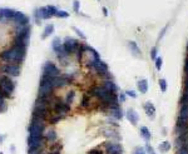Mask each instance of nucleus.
I'll use <instances>...</instances> for the list:
<instances>
[{"label": "nucleus", "mask_w": 188, "mask_h": 154, "mask_svg": "<svg viewBox=\"0 0 188 154\" xmlns=\"http://www.w3.org/2000/svg\"><path fill=\"white\" fill-rule=\"evenodd\" d=\"M25 55H27V48L12 45L9 49H5L0 53V60L8 64L20 65V63L24 61Z\"/></svg>", "instance_id": "nucleus-1"}, {"label": "nucleus", "mask_w": 188, "mask_h": 154, "mask_svg": "<svg viewBox=\"0 0 188 154\" xmlns=\"http://www.w3.org/2000/svg\"><path fill=\"white\" fill-rule=\"evenodd\" d=\"M53 78L54 76H47L42 75L40 82H39V90L38 97L42 98H52L54 95V87H53Z\"/></svg>", "instance_id": "nucleus-2"}, {"label": "nucleus", "mask_w": 188, "mask_h": 154, "mask_svg": "<svg viewBox=\"0 0 188 154\" xmlns=\"http://www.w3.org/2000/svg\"><path fill=\"white\" fill-rule=\"evenodd\" d=\"M15 90V82L12 76L0 74V95L8 99L12 97V94Z\"/></svg>", "instance_id": "nucleus-3"}, {"label": "nucleus", "mask_w": 188, "mask_h": 154, "mask_svg": "<svg viewBox=\"0 0 188 154\" xmlns=\"http://www.w3.org/2000/svg\"><path fill=\"white\" fill-rule=\"evenodd\" d=\"M58 9L54 7V5H48V7H43V8H39L34 12V18H35V22L39 24L40 20H47V19H50L53 17H55Z\"/></svg>", "instance_id": "nucleus-4"}, {"label": "nucleus", "mask_w": 188, "mask_h": 154, "mask_svg": "<svg viewBox=\"0 0 188 154\" xmlns=\"http://www.w3.org/2000/svg\"><path fill=\"white\" fill-rule=\"evenodd\" d=\"M52 113L58 114L60 117H65L70 113V105H68L64 100H62L58 97H53V102H52Z\"/></svg>", "instance_id": "nucleus-5"}, {"label": "nucleus", "mask_w": 188, "mask_h": 154, "mask_svg": "<svg viewBox=\"0 0 188 154\" xmlns=\"http://www.w3.org/2000/svg\"><path fill=\"white\" fill-rule=\"evenodd\" d=\"M45 129H47V122L32 118L28 127V133L30 137H42Z\"/></svg>", "instance_id": "nucleus-6"}, {"label": "nucleus", "mask_w": 188, "mask_h": 154, "mask_svg": "<svg viewBox=\"0 0 188 154\" xmlns=\"http://www.w3.org/2000/svg\"><path fill=\"white\" fill-rule=\"evenodd\" d=\"M74 82V75L73 74H60L58 76H54L53 78V87L54 89H58V88H64L67 85H70L72 83Z\"/></svg>", "instance_id": "nucleus-7"}, {"label": "nucleus", "mask_w": 188, "mask_h": 154, "mask_svg": "<svg viewBox=\"0 0 188 154\" xmlns=\"http://www.w3.org/2000/svg\"><path fill=\"white\" fill-rule=\"evenodd\" d=\"M20 65H17V64H8V63H4L0 65V74L3 75H8V76H12V78H17V76L20 75Z\"/></svg>", "instance_id": "nucleus-8"}, {"label": "nucleus", "mask_w": 188, "mask_h": 154, "mask_svg": "<svg viewBox=\"0 0 188 154\" xmlns=\"http://www.w3.org/2000/svg\"><path fill=\"white\" fill-rule=\"evenodd\" d=\"M90 97H94V98H98L101 102L102 100H104V99H107L111 94H113V93H109L103 85H96V87H93L90 90H89V93H88Z\"/></svg>", "instance_id": "nucleus-9"}, {"label": "nucleus", "mask_w": 188, "mask_h": 154, "mask_svg": "<svg viewBox=\"0 0 188 154\" xmlns=\"http://www.w3.org/2000/svg\"><path fill=\"white\" fill-rule=\"evenodd\" d=\"M60 69L53 63V61H45L43 64L42 68V75H47V76H58L60 75Z\"/></svg>", "instance_id": "nucleus-10"}, {"label": "nucleus", "mask_w": 188, "mask_h": 154, "mask_svg": "<svg viewBox=\"0 0 188 154\" xmlns=\"http://www.w3.org/2000/svg\"><path fill=\"white\" fill-rule=\"evenodd\" d=\"M78 46H79V41L74 38H70V36H67L63 41V48L65 50V53L68 55H72L74 53H77L78 50Z\"/></svg>", "instance_id": "nucleus-11"}, {"label": "nucleus", "mask_w": 188, "mask_h": 154, "mask_svg": "<svg viewBox=\"0 0 188 154\" xmlns=\"http://www.w3.org/2000/svg\"><path fill=\"white\" fill-rule=\"evenodd\" d=\"M43 138H44L47 145H50V144L58 142V133H57V130H55L54 128L50 127V128H47V129L44 130Z\"/></svg>", "instance_id": "nucleus-12"}, {"label": "nucleus", "mask_w": 188, "mask_h": 154, "mask_svg": "<svg viewBox=\"0 0 188 154\" xmlns=\"http://www.w3.org/2000/svg\"><path fill=\"white\" fill-rule=\"evenodd\" d=\"M106 153L107 154H123V147L122 144L117 143V142H108L104 145Z\"/></svg>", "instance_id": "nucleus-13"}, {"label": "nucleus", "mask_w": 188, "mask_h": 154, "mask_svg": "<svg viewBox=\"0 0 188 154\" xmlns=\"http://www.w3.org/2000/svg\"><path fill=\"white\" fill-rule=\"evenodd\" d=\"M12 22L15 24V26H25V25H29V18H28L24 13H22V12H17Z\"/></svg>", "instance_id": "nucleus-14"}, {"label": "nucleus", "mask_w": 188, "mask_h": 154, "mask_svg": "<svg viewBox=\"0 0 188 154\" xmlns=\"http://www.w3.org/2000/svg\"><path fill=\"white\" fill-rule=\"evenodd\" d=\"M30 33H32V28L30 25H25V26H15V35L14 36H19V38H23L25 40L29 41V38H30Z\"/></svg>", "instance_id": "nucleus-15"}, {"label": "nucleus", "mask_w": 188, "mask_h": 154, "mask_svg": "<svg viewBox=\"0 0 188 154\" xmlns=\"http://www.w3.org/2000/svg\"><path fill=\"white\" fill-rule=\"evenodd\" d=\"M92 69L99 75H108L109 74L108 73V65L103 60H96Z\"/></svg>", "instance_id": "nucleus-16"}, {"label": "nucleus", "mask_w": 188, "mask_h": 154, "mask_svg": "<svg viewBox=\"0 0 188 154\" xmlns=\"http://www.w3.org/2000/svg\"><path fill=\"white\" fill-rule=\"evenodd\" d=\"M126 117H127V119L131 122V124H133V125H137L138 122H139V115H138V113H137L134 109H132V108L127 110Z\"/></svg>", "instance_id": "nucleus-17"}, {"label": "nucleus", "mask_w": 188, "mask_h": 154, "mask_svg": "<svg viewBox=\"0 0 188 154\" xmlns=\"http://www.w3.org/2000/svg\"><path fill=\"white\" fill-rule=\"evenodd\" d=\"M52 49H53V51H54L55 54H59L60 51L64 50V48H63V41H62L60 38H54V39H53V41H52Z\"/></svg>", "instance_id": "nucleus-18"}, {"label": "nucleus", "mask_w": 188, "mask_h": 154, "mask_svg": "<svg viewBox=\"0 0 188 154\" xmlns=\"http://www.w3.org/2000/svg\"><path fill=\"white\" fill-rule=\"evenodd\" d=\"M109 93H117V90H118V87H117V84L112 80V79H106L104 82H103V84H102Z\"/></svg>", "instance_id": "nucleus-19"}, {"label": "nucleus", "mask_w": 188, "mask_h": 154, "mask_svg": "<svg viewBox=\"0 0 188 154\" xmlns=\"http://www.w3.org/2000/svg\"><path fill=\"white\" fill-rule=\"evenodd\" d=\"M128 46H129L132 54L136 58H142V50L139 49V46H138V44L136 41H128Z\"/></svg>", "instance_id": "nucleus-20"}, {"label": "nucleus", "mask_w": 188, "mask_h": 154, "mask_svg": "<svg viewBox=\"0 0 188 154\" xmlns=\"http://www.w3.org/2000/svg\"><path fill=\"white\" fill-rule=\"evenodd\" d=\"M144 110H146L148 118H151L152 120L156 118V108H154V105H153L151 102H147V103L144 104Z\"/></svg>", "instance_id": "nucleus-21"}, {"label": "nucleus", "mask_w": 188, "mask_h": 154, "mask_svg": "<svg viewBox=\"0 0 188 154\" xmlns=\"http://www.w3.org/2000/svg\"><path fill=\"white\" fill-rule=\"evenodd\" d=\"M109 113H111V117H113L116 120H121L123 118V112L121 109V107H113L109 109Z\"/></svg>", "instance_id": "nucleus-22"}, {"label": "nucleus", "mask_w": 188, "mask_h": 154, "mask_svg": "<svg viewBox=\"0 0 188 154\" xmlns=\"http://www.w3.org/2000/svg\"><path fill=\"white\" fill-rule=\"evenodd\" d=\"M54 24H49V25H47L45 26V29H44V31H43V35H42V39L43 40H45L47 38H49L53 33H54Z\"/></svg>", "instance_id": "nucleus-23"}, {"label": "nucleus", "mask_w": 188, "mask_h": 154, "mask_svg": "<svg viewBox=\"0 0 188 154\" xmlns=\"http://www.w3.org/2000/svg\"><path fill=\"white\" fill-rule=\"evenodd\" d=\"M139 133H141V137H142L146 142H149V140H151L152 134H151V132H149V129H148L147 127H141Z\"/></svg>", "instance_id": "nucleus-24"}, {"label": "nucleus", "mask_w": 188, "mask_h": 154, "mask_svg": "<svg viewBox=\"0 0 188 154\" xmlns=\"http://www.w3.org/2000/svg\"><path fill=\"white\" fill-rule=\"evenodd\" d=\"M138 90L142 93V94H146L148 92V80L147 79H142L138 82Z\"/></svg>", "instance_id": "nucleus-25"}, {"label": "nucleus", "mask_w": 188, "mask_h": 154, "mask_svg": "<svg viewBox=\"0 0 188 154\" xmlns=\"http://www.w3.org/2000/svg\"><path fill=\"white\" fill-rule=\"evenodd\" d=\"M2 12H3V15H4V19H7V20H13V18H14V15H15V10H13V9H2Z\"/></svg>", "instance_id": "nucleus-26"}, {"label": "nucleus", "mask_w": 188, "mask_h": 154, "mask_svg": "<svg viewBox=\"0 0 188 154\" xmlns=\"http://www.w3.org/2000/svg\"><path fill=\"white\" fill-rule=\"evenodd\" d=\"M62 119H63V117H60V115H58V114L52 113V114H50V117H49V119H48V123H49L50 125H55V124H57V123H59Z\"/></svg>", "instance_id": "nucleus-27"}, {"label": "nucleus", "mask_w": 188, "mask_h": 154, "mask_svg": "<svg viewBox=\"0 0 188 154\" xmlns=\"http://www.w3.org/2000/svg\"><path fill=\"white\" fill-rule=\"evenodd\" d=\"M74 99H75V92L74 90H70L67 93V97L64 99V102L68 104V105H72L74 103Z\"/></svg>", "instance_id": "nucleus-28"}, {"label": "nucleus", "mask_w": 188, "mask_h": 154, "mask_svg": "<svg viewBox=\"0 0 188 154\" xmlns=\"http://www.w3.org/2000/svg\"><path fill=\"white\" fill-rule=\"evenodd\" d=\"M103 133H104V135H106V137H108V138H111V139H117V140H121V137L118 135V133L113 132L112 129H111V130H109V129H104V130H103Z\"/></svg>", "instance_id": "nucleus-29"}, {"label": "nucleus", "mask_w": 188, "mask_h": 154, "mask_svg": "<svg viewBox=\"0 0 188 154\" xmlns=\"http://www.w3.org/2000/svg\"><path fill=\"white\" fill-rule=\"evenodd\" d=\"M90 99H92V97H90L88 93L84 94L83 98H82V102H80V107H82V108H88L89 104H90Z\"/></svg>", "instance_id": "nucleus-30"}, {"label": "nucleus", "mask_w": 188, "mask_h": 154, "mask_svg": "<svg viewBox=\"0 0 188 154\" xmlns=\"http://www.w3.org/2000/svg\"><path fill=\"white\" fill-rule=\"evenodd\" d=\"M171 147H172V145H171V143L166 140V142H162V143L159 144V147H158V148H159V150H161L162 153H167V152H169V150H171Z\"/></svg>", "instance_id": "nucleus-31"}, {"label": "nucleus", "mask_w": 188, "mask_h": 154, "mask_svg": "<svg viewBox=\"0 0 188 154\" xmlns=\"http://www.w3.org/2000/svg\"><path fill=\"white\" fill-rule=\"evenodd\" d=\"M7 109H8V105H7L5 98H3L2 95H0V113H4Z\"/></svg>", "instance_id": "nucleus-32"}, {"label": "nucleus", "mask_w": 188, "mask_h": 154, "mask_svg": "<svg viewBox=\"0 0 188 154\" xmlns=\"http://www.w3.org/2000/svg\"><path fill=\"white\" fill-rule=\"evenodd\" d=\"M55 17H58L60 19H67V18H69V13L65 12V10H58L57 14H55Z\"/></svg>", "instance_id": "nucleus-33"}, {"label": "nucleus", "mask_w": 188, "mask_h": 154, "mask_svg": "<svg viewBox=\"0 0 188 154\" xmlns=\"http://www.w3.org/2000/svg\"><path fill=\"white\" fill-rule=\"evenodd\" d=\"M177 154H188V143L184 144V145H182V147H179Z\"/></svg>", "instance_id": "nucleus-34"}, {"label": "nucleus", "mask_w": 188, "mask_h": 154, "mask_svg": "<svg viewBox=\"0 0 188 154\" xmlns=\"http://www.w3.org/2000/svg\"><path fill=\"white\" fill-rule=\"evenodd\" d=\"M159 88H161V90L164 93V92H167V80L166 79H161L159 80Z\"/></svg>", "instance_id": "nucleus-35"}, {"label": "nucleus", "mask_w": 188, "mask_h": 154, "mask_svg": "<svg viewBox=\"0 0 188 154\" xmlns=\"http://www.w3.org/2000/svg\"><path fill=\"white\" fill-rule=\"evenodd\" d=\"M87 154H104V153H103V150L99 149V148H94V149H90Z\"/></svg>", "instance_id": "nucleus-36"}, {"label": "nucleus", "mask_w": 188, "mask_h": 154, "mask_svg": "<svg viewBox=\"0 0 188 154\" xmlns=\"http://www.w3.org/2000/svg\"><path fill=\"white\" fill-rule=\"evenodd\" d=\"M162 64H163V59H162V58H157V59H156V69H157V70H161Z\"/></svg>", "instance_id": "nucleus-37"}, {"label": "nucleus", "mask_w": 188, "mask_h": 154, "mask_svg": "<svg viewBox=\"0 0 188 154\" xmlns=\"http://www.w3.org/2000/svg\"><path fill=\"white\" fill-rule=\"evenodd\" d=\"M133 154H147V153H146L144 148H142V147H137V148L133 150Z\"/></svg>", "instance_id": "nucleus-38"}, {"label": "nucleus", "mask_w": 188, "mask_h": 154, "mask_svg": "<svg viewBox=\"0 0 188 154\" xmlns=\"http://www.w3.org/2000/svg\"><path fill=\"white\" fill-rule=\"evenodd\" d=\"M73 30H74V31H75V33H77V34H78V35H79V36L83 39V40H85V39H87V36L83 34V31H82V30H79L78 28H75V26H74V28H73Z\"/></svg>", "instance_id": "nucleus-39"}, {"label": "nucleus", "mask_w": 188, "mask_h": 154, "mask_svg": "<svg viewBox=\"0 0 188 154\" xmlns=\"http://www.w3.org/2000/svg\"><path fill=\"white\" fill-rule=\"evenodd\" d=\"M79 7H80V3L78 2V0H74V2H73V8H74L75 13H79Z\"/></svg>", "instance_id": "nucleus-40"}, {"label": "nucleus", "mask_w": 188, "mask_h": 154, "mask_svg": "<svg viewBox=\"0 0 188 154\" xmlns=\"http://www.w3.org/2000/svg\"><path fill=\"white\" fill-rule=\"evenodd\" d=\"M151 58L152 59H157V48L154 46V48H152V50H151Z\"/></svg>", "instance_id": "nucleus-41"}, {"label": "nucleus", "mask_w": 188, "mask_h": 154, "mask_svg": "<svg viewBox=\"0 0 188 154\" xmlns=\"http://www.w3.org/2000/svg\"><path fill=\"white\" fill-rule=\"evenodd\" d=\"M126 94H127L128 97L133 98V99H136V98H137V94H136V92H134V90H127V92H126Z\"/></svg>", "instance_id": "nucleus-42"}, {"label": "nucleus", "mask_w": 188, "mask_h": 154, "mask_svg": "<svg viewBox=\"0 0 188 154\" xmlns=\"http://www.w3.org/2000/svg\"><path fill=\"white\" fill-rule=\"evenodd\" d=\"M146 149H147V152H148V154H157V153L154 152V149H153V147H151L149 144H147V147H146Z\"/></svg>", "instance_id": "nucleus-43"}, {"label": "nucleus", "mask_w": 188, "mask_h": 154, "mask_svg": "<svg viewBox=\"0 0 188 154\" xmlns=\"http://www.w3.org/2000/svg\"><path fill=\"white\" fill-rule=\"evenodd\" d=\"M118 100H121V103H124V102H126V94L121 93V95L118 97Z\"/></svg>", "instance_id": "nucleus-44"}, {"label": "nucleus", "mask_w": 188, "mask_h": 154, "mask_svg": "<svg viewBox=\"0 0 188 154\" xmlns=\"http://www.w3.org/2000/svg\"><path fill=\"white\" fill-rule=\"evenodd\" d=\"M167 29H168V25H167V26H164V28H163V30L161 31V34H159V38H158V40L163 38V35H164V33H166V30H167Z\"/></svg>", "instance_id": "nucleus-45"}, {"label": "nucleus", "mask_w": 188, "mask_h": 154, "mask_svg": "<svg viewBox=\"0 0 188 154\" xmlns=\"http://www.w3.org/2000/svg\"><path fill=\"white\" fill-rule=\"evenodd\" d=\"M184 71H186V74L188 75V58H187L186 61H184Z\"/></svg>", "instance_id": "nucleus-46"}, {"label": "nucleus", "mask_w": 188, "mask_h": 154, "mask_svg": "<svg viewBox=\"0 0 188 154\" xmlns=\"http://www.w3.org/2000/svg\"><path fill=\"white\" fill-rule=\"evenodd\" d=\"M7 139V135L5 134H0V144H3V142Z\"/></svg>", "instance_id": "nucleus-47"}, {"label": "nucleus", "mask_w": 188, "mask_h": 154, "mask_svg": "<svg viewBox=\"0 0 188 154\" xmlns=\"http://www.w3.org/2000/svg\"><path fill=\"white\" fill-rule=\"evenodd\" d=\"M102 10H103V13H104V15H108V10H107V8H103Z\"/></svg>", "instance_id": "nucleus-48"}, {"label": "nucleus", "mask_w": 188, "mask_h": 154, "mask_svg": "<svg viewBox=\"0 0 188 154\" xmlns=\"http://www.w3.org/2000/svg\"><path fill=\"white\" fill-rule=\"evenodd\" d=\"M0 154H4V153H2V152H0Z\"/></svg>", "instance_id": "nucleus-49"}, {"label": "nucleus", "mask_w": 188, "mask_h": 154, "mask_svg": "<svg viewBox=\"0 0 188 154\" xmlns=\"http://www.w3.org/2000/svg\"><path fill=\"white\" fill-rule=\"evenodd\" d=\"M187 48H188V46H187Z\"/></svg>", "instance_id": "nucleus-50"}]
</instances>
